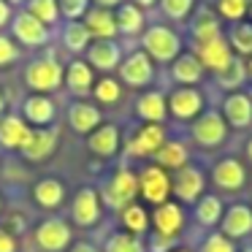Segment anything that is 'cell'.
Wrapping results in <instances>:
<instances>
[{
	"mask_svg": "<svg viewBox=\"0 0 252 252\" xmlns=\"http://www.w3.org/2000/svg\"><path fill=\"white\" fill-rule=\"evenodd\" d=\"M141 52H147L152 63H174L182 55V38L168 25H149L141 33Z\"/></svg>",
	"mask_w": 252,
	"mask_h": 252,
	"instance_id": "cell-1",
	"label": "cell"
},
{
	"mask_svg": "<svg viewBox=\"0 0 252 252\" xmlns=\"http://www.w3.org/2000/svg\"><path fill=\"white\" fill-rule=\"evenodd\" d=\"M63 79H65V71L55 57H38L25 68V84L35 93H52L63 84Z\"/></svg>",
	"mask_w": 252,
	"mask_h": 252,
	"instance_id": "cell-2",
	"label": "cell"
},
{
	"mask_svg": "<svg viewBox=\"0 0 252 252\" xmlns=\"http://www.w3.org/2000/svg\"><path fill=\"white\" fill-rule=\"evenodd\" d=\"M228 138V122L220 111H203L198 120H192V141L206 149H214Z\"/></svg>",
	"mask_w": 252,
	"mask_h": 252,
	"instance_id": "cell-3",
	"label": "cell"
},
{
	"mask_svg": "<svg viewBox=\"0 0 252 252\" xmlns=\"http://www.w3.org/2000/svg\"><path fill=\"white\" fill-rule=\"evenodd\" d=\"M203 106H206V100H203V93L198 87H176L168 95V111L176 120H198L203 114Z\"/></svg>",
	"mask_w": 252,
	"mask_h": 252,
	"instance_id": "cell-4",
	"label": "cell"
},
{
	"mask_svg": "<svg viewBox=\"0 0 252 252\" xmlns=\"http://www.w3.org/2000/svg\"><path fill=\"white\" fill-rule=\"evenodd\" d=\"M138 192L147 198L152 206H160V203L168 201L171 195V176L165 174V168L160 165H147L138 176Z\"/></svg>",
	"mask_w": 252,
	"mask_h": 252,
	"instance_id": "cell-5",
	"label": "cell"
},
{
	"mask_svg": "<svg viewBox=\"0 0 252 252\" xmlns=\"http://www.w3.org/2000/svg\"><path fill=\"white\" fill-rule=\"evenodd\" d=\"M103 195H106V203L114 206V209L130 206L133 198L138 195V176L133 174V171H127V168L117 171V174L109 179V185H106Z\"/></svg>",
	"mask_w": 252,
	"mask_h": 252,
	"instance_id": "cell-6",
	"label": "cell"
},
{
	"mask_svg": "<svg viewBox=\"0 0 252 252\" xmlns=\"http://www.w3.org/2000/svg\"><path fill=\"white\" fill-rule=\"evenodd\" d=\"M192 55L201 60L203 71H212V73H220L225 71V68L233 63V52H230L228 41H225V35H220V38H212L206 41V44H198L192 46Z\"/></svg>",
	"mask_w": 252,
	"mask_h": 252,
	"instance_id": "cell-7",
	"label": "cell"
},
{
	"mask_svg": "<svg viewBox=\"0 0 252 252\" xmlns=\"http://www.w3.org/2000/svg\"><path fill=\"white\" fill-rule=\"evenodd\" d=\"M120 79L127 87H147L155 79V63L149 60L147 52H130L125 60L120 63Z\"/></svg>",
	"mask_w": 252,
	"mask_h": 252,
	"instance_id": "cell-8",
	"label": "cell"
},
{
	"mask_svg": "<svg viewBox=\"0 0 252 252\" xmlns=\"http://www.w3.org/2000/svg\"><path fill=\"white\" fill-rule=\"evenodd\" d=\"M11 33H14V38H17L19 44H25V46H44L46 41H49V28L41 25L38 19H35L33 14H28V11L14 14Z\"/></svg>",
	"mask_w": 252,
	"mask_h": 252,
	"instance_id": "cell-9",
	"label": "cell"
},
{
	"mask_svg": "<svg viewBox=\"0 0 252 252\" xmlns=\"http://www.w3.org/2000/svg\"><path fill=\"white\" fill-rule=\"evenodd\" d=\"M220 114L225 117V122H228V127H239V130H244V127L252 125V95L250 93H228L222 100V111Z\"/></svg>",
	"mask_w": 252,
	"mask_h": 252,
	"instance_id": "cell-10",
	"label": "cell"
},
{
	"mask_svg": "<svg viewBox=\"0 0 252 252\" xmlns=\"http://www.w3.org/2000/svg\"><path fill=\"white\" fill-rule=\"evenodd\" d=\"M203 187H206V179H203V174L198 168H192V165L179 168L176 176L171 179V192L185 203H192V201H198V198H203Z\"/></svg>",
	"mask_w": 252,
	"mask_h": 252,
	"instance_id": "cell-11",
	"label": "cell"
},
{
	"mask_svg": "<svg viewBox=\"0 0 252 252\" xmlns=\"http://www.w3.org/2000/svg\"><path fill=\"white\" fill-rule=\"evenodd\" d=\"M220 233H225L228 239H244L252 233V206L244 203H233V206L225 209L222 220H220Z\"/></svg>",
	"mask_w": 252,
	"mask_h": 252,
	"instance_id": "cell-12",
	"label": "cell"
},
{
	"mask_svg": "<svg viewBox=\"0 0 252 252\" xmlns=\"http://www.w3.org/2000/svg\"><path fill=\"white\" fill-rule=\"evenodd\" d=\"M212 182L220 187V190H228V192H236L247 185V171H244V163L236 158H225L220 160L217 165L212 168Z\"/></svg>",
	"mask_w": 252,
	"mask_h": 252,
	"instance_id": "cell-13",
	"label": "cell"
},
{
	"mask_svg": "<svg viewBox=\"0 0 252 252\" xmlns=\"http://www.w3.org/2000/svg\"><path fill=\"white\" fill-rule=\"evenodd\" d=\"M149 222L155 225V233L176 239V233L185 228V212H182L179 203L165 201V203H160V206H155V214H152Z\"/></svg>",
	"mask_w": 252,
	"mask_h": 252,
	"instance_id": "cell-14",
	"label": "cell"
},
{
	"mask_svg": "<svg viewBox=\"0 0 252 252\" xmlns=\"http://www.w3.org/2000/svg\"><path fill=\"white\" fill-rule=\"evenodd\" d=\"M84 28H87V33L93 35L95 41H114V35L120 33L117 30V17L114 11H109V8H100V6H90V11L84 14Z\"/></svg>",
	"mask_w": 252,
	"mask_h": 252,
	"instance_id": "cell-15",
	"label": "cell"
},
{
	"mask_svg": "<svg viewBox=\"0 0 252 252\" xmlns=\"http://www.w3.org/2000/svg\"><path fill=\"white\" fill-rule=\"evenodd\" d=\"M165 144V127L163 125H147L136 133V136L127 141V155H136V158H147V155H158V149Z\"/></svg>",
	"mask_w": 252,
	"mask_h": 252,
	"instance_id": "cell-16",
	"label": "cell"
},
{
	"mask_svg": "<svg viewBox=\"0 0 252 252\" xmlns=\"http://www.w3.org/2000/svg\"><path fill=\"white\" fill-rule=\"evenodd\" d=\"M190 35H192V46L198 44H206V41L212 38H220V35L225 33L222 30V22H220L217 11H212V8H198L195 17H190Z\"/></svg>",
	"mask_w": 252,
	"mask_h": 252,
	"instance_id": "cell-17",
	"label": "cell"
},
{
	"mask_svg": "<svg viewBox=\"0 0 252 252\" xmlns=\"http://www.w3.org/2000/svg\"><path fill=\"white\" fill-rule=\"evenodd\" d=\"M35 239H38L41 250L46 252H63L71 244V228L63 220H46L38 230H35Z\"/></svg>",
	"mask_w": 252,
	"mask_h": 252,
	"instance_id": "cell-18",
	"label": "cell"
},
{
	"mask_svg": "<svg viewBox=\"0 0 252 252\" xmlns=\"http://www.w3.org/2000/svg\"><path fill=\"white\" fill-rule=\"evenodd\" d=\"M203 65L192 52H182L174 63H171V79H174L179 87H195L203 79Z\"/></svg>",
	"mask_w": 252,
	"mask_h": 252,
	"instance_id": "cell-19",
	"label": "cell"
},
{
	"mask_svg": "<svg viewBox=\"0 0 252 252\" xmlns=\"http://www.w3.org/2000/svg\"><path fill=\"white\" fill-rule=\"evenodd\" d=\"M87 60L90 68H98V71H114L122 63V49L117 41H93L87 46Z\"/></svg>",
	"mask_w": 252,
	"mask_h": 252,
	"instance_id": "cell-20",
	"label": "cell"
},
{
	"mask_svg": "<svg viewBox=\"0 0 252 252\" xmlns=\"http://www.w3.org/2000/svg\"><path fill=\"white\" fill-rule=\"evenodd\" d=\"M136 114L141 117L144 122H152V125H163V120L168 117V98L158 90L152 93H144L141 98L136 100Z\"/></svg>",
	"mask_w": 252,
	"mask_h": 252,
	"instance_id": "cell-21",
	"label": "cell"
},
{
	"mask_svg": "<svg viewBox=\"0 0 252 252\" xmlns=\"http://www.w3.org/2000/svg\"><path fill=\"white\" fill-rule=\"evenodd\" d=\"M100 217V201H98V192L93 187H84V190L76 192V201H73V222L84 225H95Z\"/></svg>",
	"mask_w": 252,
	"mask_h": 252,
	"instance_id": "cell-22",
	"label": "cell"
},
{
	"mask_svg": "<svg viewBox=\"0 0 252 252\" xmlns=\"http://www.w3.org/2000/svg\"><path fill=\"white\" fill-rule=\"evenodd\" d=\"M222 35H225V41H228L230 52H233L236 57H241V60L252 57V22L250 19L228 25V30H225Z\"/></svg>",
	"mask_w": 252,
	"mask_h": 252,
	"instance_id": "cell-23",
	"label": "cell"
},
{
	"mask_svg": "<svg viewBox=\"0 0 252 252\" xmlns=\"http://www.w3.org/2000/svg\"><path fill=\"white\" fill-rule=\"evenodd\" d=\"M117 17V30L122 35H141L147 30V17H144V8H138L136 3H122L114 11Z\"/></svg>",
	"mask_w": 252,
	"mask_h": 252,
	"instance_id": "cell-24",
	"label": "cell"
},
{
	"mask_svg": "<svg viewBox=\"0 0 252 252\" xmlns=\"http://www.w3.org/2000/svg\"><path fill=\"white\" fill-rule=\"evenodd\" d=\"M57 147V133L52 130H30L28 141L22 144V155L28 160H44L55 152Z\"/></svg>",
	"mask_w": 252,
	"mask_h": 252,
	"instance_id": "cell-25",
	"label": "cell"
},
{
	"mask_svg": "<svg viewBox=\"0 0 252 252\" xmlns=\"http://www.w3.org/2000/svg\"><path fill=\"white\" fill-rule=\"evenodd\" d=\"M90 152L100 155V158H109V155H114L117 149H120V130H117V125H100L93 130V136H90L87 141Z\"/></svg>",
	"mask_w": 252,
	"mask_h": 252,
	"instance_id": "cell-26",
	"label": "cell"
},
{
	"mask_svg": "<svg viewBox=\"0 0 252 252\" xmlns=\"http://www.w3.org/2000/svg\"><path fill=\"white\" fill-rule=\"evenodd\" d=\"M68 122L76 133H93L95 127H100V111L93 103H73L68 111Z\"/></svg>",
	"mask_w": 252,
	"mask_h": 252,
	"instance_id": "cell-27",
	"label": "cell"
},
{
	"mask_svg": "<svg viewBox=\"0 0 252 252\" xmlns=\"http://www.w3.org/2000/svg\"><path fill=\"white\" fill-rule=\"evenodd\" d=\"M93 68H90V63L84 60H73L71 65L65 68V84L71 93L76 95H87L90 90H93Z\"/></svg>",
	"mask_w": 252,
	"mask_h": 252,
	"instance_id": "cell-28",
	"label": "cell"
},
{
	"mask_svg": "<svg viewBox=\"0 0 252 252\" xmlns=\"http://www.w3.org/2000/svg\"><path fill=\"white\" fill-rule=\"evenodd\" d=\"M30 127L25 125V120L19 117H6L0 120V144L8 149H22V144L28 141Z\"/></svg>",
	"mask_w": 252,
	"mask_h": 252,
	"instance_id": "cell-29",
	"label": "cell"
},
{
	"mask_svg": "<svg viewBox=\"0 0 252 252\" xmlns=\"http://www.w3.org/2000/svg\"><path fill=\"white\" fill-rule=\"evenodd\" d=\"M25 120L33 122V125H49L55 120V103H52L46 95H30L22 106Z\"/></svg>",
	"mask_w": 252,
	"mask_h": 252,
	"instance_id": "cell-30",
	"label": "cell"
},
{
	"mask_svg": "<svg viewBox=\"0 0 252 252\" xmlns=\"http://www.w3.org/2000/svg\"><path fill=\"white\" fill-rule=\"evenodd\" d=\"M155 158H158L160 168H176L179 171L187 165V158H190V155H187V147L182 141H165L163 147L158 149Z\"/></svg>",
	"mask_w": 252,
	"mask_h": 252,
	"instance_id": "cell-31",
	"label": "cell"
},
{
	"mask_svg": "<svg viewBox=\"0 0 252 252\" xmlns=\"http://www.w3.org/2000/svg\"><path fill=\"white\" fill-rule=\"evenodd\" d=\"M217 76V84L222 90H228V93H239V87L247 82V63L241 60V57H233V63H230L225 71L214 73Z\"/></svg>",
	"mask_w": 252,
	"mask_h": 252,
	"instance_id": "cell-32",
	"label": "cell"
},
{
	"mask_svg": "<svg viewBox=\"0 0 252 252\" xmlns=\"http://www.w3.org/2000/svg\"><path fill=\"white\" fill-rule=\"evenodd\" d=\"M222 214H225V206H222V201H220L217 195H203L201 201H198V206H195V220L201 225H206V228L220 225Z\"/></svg>",
	"mask_w": 252,
	"mask_h": 252,
	"instance_id": "cell-33",
	"label": "cell"
},
{
	"mask_svg": "<svg viewBox=\"0 0 252 252\" xmlns=\"http://www.w3.org/2000/svg\"><path fill=\"white\" fill-rule=\"evenodd\" d=\"M90 41H93V35L87 33L84 22H68L65 28H63V44H65V49H71V52H87Z\"/></svg>",
	"mask_w": 252,
	"mask_h": 252,
	"instance_id": "cell-34",
	"label": "cell"
},
{
	"mask_svg": "<svg viewBox=\"0 0 252 252\" xmlns=\"http://www.w3.org/2000/svg\"><path fill=\"white\" fill-rule=\"evenodd\" d=\"M28 14H33L41 25L52 28V25L60 22V6H57V0H28Z\"/></svg>",
	"mask_w": 252,
	"mask_h": 252,
	"instance_id": "cell-35",
	"label": "cell"
},
{
	"mask_svg": "<svg viewBox=\"0 0 252 252\" xmlns=\"http://www.w3.org/2000/svg\"><path fill=\"white\" fill-rule=\"evenodd\" d=\"M122 225H125L127 233H144L149 228V214L141 203H130V206L122 209Z\"/></svg>",
	"mask_w": 252,
	"mask_h": 252,
	"instance_id": "cell-36",
	"label": "cell"
},
{
	"mask_svg": "<svg viewBox=\"0 0 252 252\" xmlns=\"http://www.w3.org/2000/svg\"><path fill=\"white\" fill-rule=\"evenodd\" d=\"M250 3L252 0H217V17H222L228 25L241 22L250 17Z\"/></svg>",
	"mask_w": 252,
	"mask_h": 252,
	"instance_id": "cell-37",
	"label": "cell"
},
{
	"mask_svg": "<svg viewBox=\"0 0 252 252\" xmlns=\"http://www.w3.org/2000/svg\"><path fill=\"white\" fill-rule=\"evenodd\" d=\"M35 201H38L41 206H49V209L60 206V201H63V185L57 179L38 182V185H35Z\"/></svg>",
	"mask_w": 252,
	"mask_h": 252,
	"instance_id": "cell-38",
	"label": "cell"
},
{
	"mask_svg": "<svg viewBox=\"0 0 252 252\" xmlns=\"http://www.w3.org/2000/svg\"><path fill=\"white\" fill-rule=\"evenodd\" d=\"M160 11L171 19V22H185L195 11V0H158Z\"/></svg>",
	"mask_w": 252,
	"mask_h": 252,
	"instance_id": "cell-39",
	"label": "cell"
},
{
	"mask_svg": "<svg viewBox=\"0 0 252 252\" xmlns=\"http://www.w3.org/2000/svg\"><path fill=\"white\" fill-rule=\"evenodd\" d=\"M106 252H147V247L133 233H114L106 241Z\"/></svg>",
	"mask_w": 252,
	"mask_h": 252,
	"instance_id": "cell-40",
	"label": "cell"
},
{
	"mask_svg": "<svg viewBox=\"0 0 252 252\" xmlns=\"http://www.w3.org/2000/svg\"><path fill=\"white\" fill-rule=\"evenodd\" d=\"M95 98L100 100V103H117V100L122 98V87H120V82L117 79H111V76H103L100 82H95Z\"/></svg>",
	"mask_w": 252,
	"mask_h": 252,
	"instance_id": "cell-41",
	"label": "cell"
},
{
	"mask_svg": "<svg viewBox=\"0 0 252 252\" xmlns=\"http://www.w3.org/2000/svg\"><path fill=\"white\" fill-rule=\"evenodd\" d=\"M90 3H93V0H57L60 17H65L68 22H82L84 14L90 11Z\"/></svg>",
	"mask_w": 252,
	"mask_h": 252,
	"instance_id": "cell-42",
	"label": "cell"
},
{
	"mask_svg": "<svg viewBox=\"0 0 252 252\" xmlns=\"http://www.w3.org/2000/svg\"><path fill=\"white\" fill-rule=\"evenodd\" d=\"M201 252H236V244H233V239H228L225 233H212V236L203 239Z\"/></svg>",
	"mask_w": 252,
	"mask_h": 252,
	"instance_id": "cell-43",
	"label": "cell"
},
{
	"mask_svg": "<svg viewBox=\"0 0 252 252\" xmlns=\"http://www.w3.org/2000/svg\"><path fill=\"white\" fill-rule=\"evenodd\" d=\"M19 60V49L8 35H0V68L3 65H11V63Z\"/></svg>",
	"mask_w": 252,
	"mask_h": 252,
	"instance_id": "cell-44",
	"label": "cell"
},
{
	"mask_svg": "<svg viewBox=\"0 0 252 252\" xmlns=\"http://www.w3.org/2000/svg\"><path fill=\"white\" fill-rule=\"evenodd\" d=\"M171 244H174V239H168V236H152V252H171Z\"/></svg>",
	"mask_w": 252,
	"mask_h": 252,
	"instance_id": "cell-45",
	"label": "cell"
},
{
	"mask_svg": "<svg viewBox=\"0 0 252 252\" xmlns=\"http://www.w3.org/2000/svg\"><path fill=\"white\" fill-rule=\"evenodd\" d=\"M17 244H14V236L8 233L6 228H0V252H14Z\"/></svg>",
	"mask_w": 252,
	"mask_h": 252,
	"instance_id": "cell-46",
	"label": "cell"
},
{
	"mask_svg": "<svg viewBox=\"0 0 252 252\" xmlns=\"http://www.w3.org/2000/svg\"><path fill=\"white\" fill-rule=\"evenodd\" d=\"M14 19V11H11V3L8 0H0V28H6L8 22Z\"/></svg>",
	"mask_w": 252,
	"mask_h": 252,
	"instance_id": "cell-47",
	"label": "cell"
},
{
	"mask_svg": "<svg viewBox=\"0 0 252 252\" xmlns=\"http://www.w3.org/2000/svg\"><path fill=\"white\" fill-rule=\"evenodd\" d=\"M95 6H100V8H109V11H114V8H120L125 0H93Z\"/></svg>",
	"mask_w": 252,
	"mask_h": 252,
	"instance_id": "cell-48",
	"label": "cell"
},
{
	"mask_svg": "<svg viewBox=\"0 0 252 252\" xmlns=\"http://www.w3.org/2000/svg\"><path fill=\"white\" fill-rule=\"evenodd\" d=\"M71 252H98V250H95V247L90 244V241H79V244H73V247H71Z\"/></svg>",
	"mask_w": 252,
	"mask_h": 252,
	"instance_id": "cell-49",
	"label": "cell"
},
{
	"mask_svg": "<svg viewBox=\"0 0 252 252\" xmlns=\"http://www.w3.org/2000/svg\"><path fill=\"white\" fill-rule=\"evenodd\" d=\"M130 3H136L138 8H152V6H158V0H130Z\"/></svg>",
	"mask_w": 252,
	"mask_h": 252,
	"instance_id": "cell-50",
	"label": "cell"
},
{
	"mask_svg": "<svg viewBox=\"0 0 252 252\" xmlns=\"http://www.w3.org/2000/svg\"><path fill=\"white\" fill-rule=\"evenodd\" d=\"M247 79H252V57H247Z\"/></svg>",
	"mask_w": 252,
	"mask_h": 252,
	"instance_id": "cell-51",
	"label": "cell"
},
{
	"mask_svg": "<svg viewBox=\"0 0 252 252\" xmlns=\"http://www.w3.org/2000/svg\"><path fill=\"white\" fill-rule=\"evenodd\" d=\"M247 158H250V163H252V138L247 141Z\"/></svg>",
	"mask_w": 252,
	"mask_h": 252,
	"instance_id": "cell-52",
	"label": "cell"
},
{
	"mask_svg": "<svg viewBox=\"0 0 252 252\" xmlns=\"http://www.w3.org/2000/svg\"><path fill=\"white\" fill-rule=\"evenodd\" d=\"M3 106H6V100H3V95H0V111H3Z\"/></svg>",
	"mask_w": 252,
	"mask_h": 252,
	"instance_id": "cell-53",
	"label": "cell"
},
{
	"mask_svg": "<svg viewBox=\"0 0 252 252\" xmlns=\"http://www.w3.org/2000/svg\"><path fill=\"white\" fill-rule=\"evenodd\" d=\"M8 3H11V6H14V3H28V0H8Z\"/></svg>",
	"mask_w": 252,
	"mask_h": 252,
	"instance_id": "cell-54",
	"label": "cell"
},
{
	"mask_svg": "<svg viewBox=\"0 0 252 252\" xmlns=\"http://www.w3.org/2000/svg\"><path fill=\"white\" fill-rule=\"evenodd\" d=\"M171 252H190V250H171Z\"/></svg>",
	"mask_w": 252,
	"mask_h": 252,
	"instance_id": "cell-55",
	"label": "cell"
},
{
	"mask_svg": "<svg viewBox=\"0 0 252 252\" xmlns=\"http://www.w3.org/2000/svg\"><path fill=\"white\" fill-rule=\"evenodd\" d=\"M250 22H252V3H250Z\"/></svg>",
	"mask_w": 252,
	"mask_h": 252,
	"instance_id": "cell-56",
	"label": "cell"
},
{
	"mask_svg": "<svg viewBox=\"0 0 252 252\" xmlns=\"http://www.w3.org/2000/svg\"><path fill=\"white\" fill-rule=\"evenodd\" d=\"M244 252H252V247H250V250H244Z\"/></svg>",
	"mask_w": 252,
	"mask_h": 252,
	"instance_id": "cell-57",
	"label": "cell"
}]
</instances>
